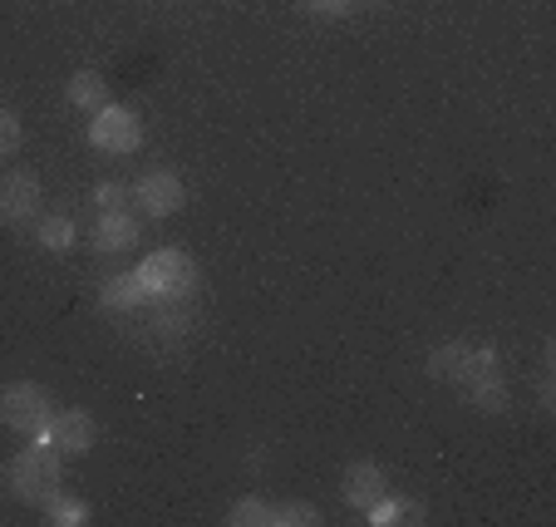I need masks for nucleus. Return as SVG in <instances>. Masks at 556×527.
<instances>
[{
	"label": "nucleus",
	"instance_id": "obj_1",
	"mask_svg": "<svg viewBox=\"0 0 556 527\" xmlns=\"http://www.w3.org/2000/svg\"><path fill=\"white\" fill-rule=\"evenodd\" d=\"M60 449H54L50 439L45 443H30V449H21V454L11 459V493L21 498V503H35L45 507L54 493H60Z\"/></svg>",
	"mask_w": 556,
	"mask_h": 527
},
{
	"label": "nucleus",
	"instance_id": "obj_2",
	"mask_svg": "<svg viewBox=\"0 0 556 527\" xmlns=\"http://www.w3.org/2000/svg\"><path fill=\"white\" fill-rule=\"evenodd\" d=\"M138 286H143L148 301H178V296L192 291V276H198V266H192L188 252H178V247H163V252L143 256V266H138Z\"/></svg>",
	"mask_w": 556,
	"mask_h": 527
},
{
	"label": "nucleus",
	"instance_id": "obj_3",
	"mask_svg": "<svg viewBox=\"0 0 556 527\" xmlns=\"http://www.w3.org/2000/svg\"><path fill=\"white\" fill-rule=\"evenodd\" d=\"M0 419L11 424L15 434H45L54 419V400L45 394V385H30V380L5 385L0 390Z\"/></svg>",
	"mask_w": 556,
	"mask_h": 527
},
{
	"label": "nucleus",
	"instance_id": "obj_4",
	"mask_svg": "<svg viewBox=\"0 0 556 527\" xmlns=\"http://www.w3.org/2000/svg\"><path fill=\"white\" fill-rule=\"evenodd\" d=\"M89 143L99 148V153H134L138 143H143V124H138L128 109H118V104H104L94 118H89Z\"/></svg>",
	"mask_w": 556,
	"mask_h": 527
},
{
	"label": "nucleus",
	"instance_id": "obj_5",
	"mask_svg": "<svg viewBox=\"0 0 556 527\" xmlns=\"http://www.w3.org/2000/svg\"><path fill=\"white\" fill-rule=\"evenodd\" d=\"M458 390L468 394L478 410H503V369H497L493 350H472L458 375Z\"/></svg>",
	"mask_w": 556,
	"mask_h": 527
},
{
	"label": "nucleus",
	"instance_id": "obj_6",
	"mask_svg": "<svg viewBox=\"0 0 556 527\" xmlns=\"http://www.w3.org/2000/svg\"><path fill=\"white\" fill-rule=\"evenodd\" d=\"M182 178L178 173H168V168H153V173H143L138 178V188H134V202H138V212L143 217H173V212L182 208Z\"/></svg>",
	"mask_w": 556,
	"mask_h": 527
},
{
	"label": "nucleus",
	"instance_id": "obj_7",
	"mask_svg": "<svg viewBox=\"0 0 556 527\" xmlns=\"http://www.w3.org/2000/svg\"><path fill=\"white\" fill-rule=\"evenodd\" d=\"M35 212H40V178L25 168L5 173V183H0V217L11 227H30Z\"/></svg>",
	"mask_w": 556,
	"mask_h": 527
},
{
	"label": "nucleus",
	"instance_id": "obj_8",
	"mask_svg": "<svg viewBox=\"0 0 556 527\" xmlns=\"http://www.w3.org/2000/svg\"><path fill=\"white\" fill-rule=\"evenodd\" d=\"M45 439H50L60 454H89V449H94V439H99V424L89 419L85 410H54Z\"/></svg>",
	"mask_w": 556,
	"mask_h": 527
},
{
	"label": "nucleus",
	"instance_id": "obj_9",
	"mask_svg": "<svg viewBox=\"0 0 556 527\" xmlns=\"http://www.w3.org/2000/svg\"><path fill=\"white\" fill-rule=\"evenodd\" d=\"M340 493H345L350 507L369 513V507L384 498V474H379L375 464H350V468H345V484H340Z\"/></svg>",
	"mask_w": 556,
	"mask_h": 527
},
{
	"label": "nucleus",
	"instance_id": "obj_10",
	"mask_svg": "<svg viewBox=\"0 0 556 527\" xmlns=\"http://www.w3.org/2000/svg\"><path fill=\"white\" fill-rule=\"evenodd\" d=\"M134 242H138V222L128 217L124 208L99 217V227H94V247H99V252H128Z\"/></svg>",
	"mask_w": 556,
	"mask_h": 527
},
{
	"label": "nucleus",
	"instance_id": "obj_11",
	"mask_svg": "<svg viewBox=\"0 0 556 527\" xmlns=\"http://www.w3.org/2000/svg\"><path fill=\"white\" fill-rule=\"evenodd\" d=\"M99 301H104L109 311H134V306H143L148 296H143V286H138V276H109V281L99 286Z\"/></svg>",
	"mask_w": 556,
	"mask_h": 527
},
{
	"label": "nucleus",
	"instance_id": "obj_12",
	"mask_svg": "<svg viewBox=\"0 0 556 527\" xmlns=\"http://www.w3.org/2000/svg\"><path fill=\"white\" fill-rule=\"evenodd\" d=\"M70 104L85 109V114H99V109L109 104V85L99 79V74H74L70 79Z\"/></svg>",
	"mask_w": 556,
	"mask_h": 527
},
{
	"label": "nucleus",
	"instance_id": "obj_13",
	"mask_svg": "<svg viewBox=\"0 0 556 527\" xmlns=\"http://www.w3.org/2000/svg\"><path fill=\"white\" fill-rule=\"evenodd\" d=\"M468 355H472V346H439V350L429 355V375H433V380L458 385V375H463V365H468Z\"/></svg>",
	"mask_w": 556,
	"mask_h": 527
},
{
	"label": "nucleus",
	"instance_id": "obj_14",
	"mask_svg": "<svg viewBox=\"0 0 556 527\" xmlns=\"http://www.w3.org/2000/svg\"><path fill=\"white\" fill-rule=\"evenodd\" d=\"M369 523L389 527V523H424V507L409 503V498H379L375 507H369Z\"/></svg>",
	"mask_w": 556,
	"mask_h": 527
},
{
	"label": "nucleus",
	"instance_id": "obj_15",
	"mask_svg": "<svg viewBox=\"0 0 556 527\" xmlns=\"http://www.w3.org/2000/svg\"><path fill=\"white\" fill-rule=\"evenodd\" d=\"M227 523L231 527H256V523L276 527V503H266V498H242V503L227 513Z\"/></svg>",
	"mask_w": 556,
	"mask_h": 527
},
{
	"label": "nucleus",
	"instance_id": "obj_16",
	"mask_svg": "<svg viewBox=\"0 0 556 527\" xmlns=\"http://www.w3.org/2000/svg\"><path fill=\"white\" fill-rule=\"evenodd\" d=\"M45 523H54V527H79V523H89V507L74 503V498H60V493H54L50 503H45Z\"/></svg>",
	"mask_w": 556,
	"mask_h": 527
},
{
	"label": "nucleus",
	"instance_id": "obj_17",
	"mask_svg": "<svg viewBox=\"0 0 556 527\" xmlns=\"http://www.w3.org/2000/svg\"><path fill=\"white\" fill-rule=\"evenodd\" d=\"M40 242L50 247V252H70L74 247V222L70 217H45L40 222Z\"/></svg>",
	"mask_w": 556,
	"mask_h": 527
},
{
	"label": "nucleus",
	"instance_id": "obj_18",
	"mask_svg": "<svg viewBox=\"0 0 556 527\" xmlns=\"http://www.w3.org/2000/svg\"><path fill=\"white\" fill-rule=\"evenodd\" d=\"M311 523H320V513H315L311 503H286V507H276V527H311Z\"/></svg>",
	"mask_w": 556,
	"mask_h": 527
},
{
	"label": "nucleus",
	"instance_id": "obj_19",
	"mask_svg": "<svg viewBox=\"0 0 556 527\" xmlns=\"http://www.w3.org/2000/svg\"><path fill=\"white\" fill-rule=\"evenodd\" d=\"M15 148H21V118L11 109H0V159H11Z\"/></svg>",
	"mask_w": 556,
	"mask_h": 527
},
{
	"label": "nucleus",
	"instance_id": "obj_20",
	"mask_svg": "<svg viewBox=\"0 0 556 527\" xmlns=\"http://www.w3.org/2000/svg\"><path fill=\"white\" fill-rule=\"evenodd\" d=\"M134 198V192L124 188V183H99V192H94V202H99V212H118L124 202Z\"/></svg>",
	"mask_w": 556,
	"mask_h": 527
},
{
	"label": "nucleus",
	"instance_id": "obj_21",
	"mask_svg": "<svg viewBox=\"0 0 556 527\" xmlns=\"http://www.w3.org/2000/svg\"><path fill=\"white\" fill-rule=\"evenodd\" d=\"M311 15H345L350 11V0H301Z\"/></svg>",
	"mask_w": 556,
	"mask_h": 527
}]
</instances>
